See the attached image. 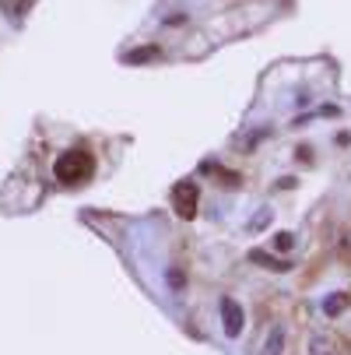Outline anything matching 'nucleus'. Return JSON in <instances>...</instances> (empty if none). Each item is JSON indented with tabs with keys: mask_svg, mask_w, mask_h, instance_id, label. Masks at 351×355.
Masks as SVG:
<instances>
[{
	"mask_svg": "<svg viewBox=\"0 0 351 355\" xmlns=\"http://www.w3.org/2000/svg\"><path fill=\"white\" fill-rule=\"evenodd\" d=\"M53 176L64 187H84L95 176V155L88 148H67L64 155L53 162Z\"/></svg>",
	"mask_w": 351,
	"mask_h": 355,
	"instance_id": "nucleus-1",
	"label": "nucleus"
},
{
	"mask_svg": "<svg viewBox=\"0 0 351 355\" xmlns=\"http://www.w3.org/2000/svg\"><path fill=\"white\" fill-rule=\"evenodd\" d=\"M197 200H200V190H197L193 180H183V183L172 187V211H176L179 218L190 222V218L197 215Z\"/></svg>",
	"mask_w": 351,
	"mask_h": 355,
	"instance_id": "nucleus-2",
	"label": "nucleus"
},
{
	"mask_svg": "<svg viewBox=\"0 0 351 355\" xmlns=\"http://www.w3.org/2000/svg\"><path fill=\"white\" fill-rule=\"evenodd\" d=\"M222 324H225V334L228 338H239L242 334V324H246V313H242V306L235 299H222Z\"/></svg>",
	"mask_w": 351,
	"mask_h": 355,
	"instance_id": "nucleus-3",
	"label": "nucleus"
},
{
	"mask_svg": "<svg viewBox=\"0 0 351 355\" xmlns=\"http://www.w3.org/2000/svg\"><path fill=\"white\" fill-rule=\"evenodd\" d=\"M309 355H341V348H337V341H334V338L320 334V338H313V345H309Z\"/></svg>",
	"mask_w": 351,
	"mask_h": 355,
	"instance_id": "nucleus-4",
	"label": "nucleus"
},
{
	"mask_svg": "<svg viewBox=\"0 0 351 355\" xmlns=\"http://www.w3.org/2000/svg\"><path fill=\"white\" fill-rule=\"evenodd\" d=\"M162 57L159 46H144V49H134V53H127V64H144V60H155Z\"/></svg>",
	"mask_w": 351,
	"mask_h": 355,
	"instance_id": "nucleus-5",
	"label": "nucleus"
},
{
	"mask_svg": "<svg viewBox=\"0 0 351 355\" xmlns=\"http://www.w3.org/2000/svg\"><path fill=\"white\" fill-rule=\"evenodd\" d=\"M249 261H253V264H267L271 271H288V268H291L288 261H274V257H267V253H260V250L249 253Z\"/></svg>",
	"mask_w": 351,
	"mask_h": 355,
	"instance_id": "nucleus-6",
	"label": "nucleus"
},
{
	"mask_svg": "<svg viewBox=\"0 0 351 355\" xmlns=\"http://www.w3.org/2000/svg\"><path fill=\"white\" fill-rule=\"evenodd\" d=\"M0 11H8V15H25L28 11V0H0Z\"/></svg>",
	"mask_w": 351,
	"mask_h": 355,
	"instance_id": "nucleus-7",
	"label": "nucleus"
},
{
	"mask_svg": "<svg viewBox=\"0 0 351 355\" xmlns=\"http://www.w3.org/2000/svg\"><path fill=\"white\" fill-rule=\"evenodd\" d=\"M291 243H295L291 232H278V236H274V246H278V250H291Z\"/></svg>",
	"mask_w": 351,
	"mask_h": 355,
	"instance_id": "nucleus-8",
	"label": "nucleus"
},
{
	"mask_svg": "<svg viewBox=\"0 0 351 355\" xmlns=\"http://www.w3.org/2000/svg\"><path fill=\"white\" fill-rule=\"evenodd\" d=\"M264 355H281V331H274V338L267 341V348H264Z\"/></svg>",
	"mask_w": 351,
	"mask_h": 355,
	"instance_id": "nucleus-9",
	"label": "nucleus"
},
{
	"mask_svg": "<svg viewBox=\"0 0 351 355\" xmlns=\"http://www.w3.org/2000/svg\"><path fill=\"white\" fill-rule=\"evenodd\" d=\"M344 306H348V295H337V299H330V302H327V313H341Z\"/></svg>",
	"mask_w": 351,
	"mask_h": 355,
	"instance_id": "nucleus-10",
	"label": "nucleus"
}]
</instances>
